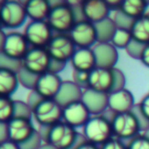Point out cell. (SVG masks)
I'll return each mask as SVG.
<instances>
[{
  "label": "cell",
  "mask_w": 149,
  "mask_h": 149,
  "mask_svg": "<svg viewBox=\"0 0 149 149\" xmlns=\"http://www.w3.org/2000/svg\"><path fill=\"white\" fill-rule=\"evenodd\" d=\"M107 3L110 9V10H115V11H118L120 10V7H121V3H122V1H107Z\"/></svg>",
  "instance_id": "46"
},
{
  "label": "cell",
  "mask_w": 149,
  "mask_h": 149,
  "mask_svg": "<svg viewBox=\"0 0 149 149\" xmlns=\"http://www.w3.org/2000/svg\"><path fill=\"white\" fill-rule=\"evenodd\" d=\"M113 137L125 141H129L140 134L141 126L132 112L115 113L112 120Z\"/></svg>",
  "instance_id": "3"
},
{
  "label": "cell",
  "mask_w": 149,
  "mask_h": 149,
  "mask_svg": "<svg viewBox=\"0 0 149 149\" xmlns=\"http://www.w3.org/2000/svg\"><path fill=\"white\" fill-rule=\"evenodd\" d=\"M146 45H145V44H142L134 39H132L131 42L129 43V45H127V47L126 48V52L131 58H133L134 59L141 60V54H142L143 50Z\"/></svg>",
  "instance_id": "32"
},
{
  "label": "cell",
  "mask_w": 149,
  "mask_h": 149,
  "mask_svg": "<svg viewBox=\"0 0 149 149\" xmlns=\"http://www.w3.org/2000/svg\"><path fill=\"white\" fill-rule=\"evenodd\" d=\"M70 62L76 71L91 72L97 66L93 48H77Z\"/></svg>",
  "instance_id": "20"
},
{
  "label": "cell",
  "mask_w": 149,
  "mask_h": 149,
  "mask_svg": "<svg viewBox=\"0 0 149 149\" xmlns=\"http://www.w3.org/2000/svg\"><path fill=\"white\" fill-rule=\"evenodd\" d=\"M43 144V140L38 130H36V132L30 139H28L25 142L20 144L19 146L21 149H39Z\"/></svg>",
  "instance_id": "36"
},
{
  "label": "cell",
  "mask_w": 149,
  "mask_h": 149,
  "mask_svg": "<svg viewBox=\"0 0 149 149\" xmlns=\"http://www.w3.org/2000/svg\"><path fill=\"white\" fill-rule=\"evenodd\" d=\"M17 76H18L19 84H21V86H23L24 87L30 89L31 91H33L35 89V86L38 81V75L33 74L23 67L17 72Z\"/></svg>",
  "instance_id": "29"
},
{
  "label": "cell",
  "mask_w": 149,
  "mask_h": 149,
  "mask_svg": "<svg viewBox=\"0 0 149 149\" xmlns=\"http://www.w3.org/2000/svg\"><path fill=\"white\" fill-rule=\"evenodd\" d=\"M116 25L118 28H122V29H127L130 31L131 25L134 22V19L127 17V15H125L120 10L115 12L114 15V18H113Z\"/></svg>",
  "instance_id": "35"
},
{
  "label": "cell",
  "mask_w": 149,
  "mask_h": 149,
  "mask_svg": "<svg viewBox=\"0 0 149 149\" xmlns=\"http://www.w3.org/2000/svg\"><path fill=\"white\" fill-rule=\"evenodd\" d=\"M93 50L98 67L110 69L115 67L119 59V53L117 48L112 43H97Z\"/></svg>",
  "instance_id": "18"
},
{
  "label": "cell",
  "mask_w": 149,
  "mask_h": 149,
  "mask_svg": "<svg viewBox=\"0 0 149 149\" xmlns=\"http://www.w3.org/2000/svg\"><path fill=\"white\" fill-rule=\"evenodd\" d=\"M0 149H21V148L18 144L9 140L0 144Z\"/></svg>",
  "instance_id": "45"
},
{
  "label": "cell",
  "mask_w": 149,
  "mask_h": 149,
  "mask_svg": "<svg viewBox=\"0 0 149 149\" xmlns=\"http://www.w3.org/2000/svg\"><path fill=\"white\" fill-rule=\"evenodd\" d=\"M2 27L15 29L22 26L27 18L24 3L17 1H3L0 7Z\"/></svg>",
  "instance_id": "6"
},
{
  "label": "cell",
  "mask_w": 149,
  "mask_h": 149,
  "mask_svg": "<svg viewBox=\"0 0 149 149\" xmlns=\"http://www.w3.org/2000/svg\"><path fill=\"white\" fill-rule=\"evenodd\" d=\"M78 136L79 132L76 128L61 120L50 127L47 143L56 149H71L75 144Z\"/></svg>",
  "instance_id": "5"
},
{
  "label": "cell",
  "mask_w": 149,
  "mask_h": 149,
  "mask_svg": "<svg viewBox=\"0 0 149 149\" xmlns=\"http://www.w3.org/2000/svg\"><path fill=\"white\" fill-rule=\"evenodd\" d=\"M27 17L31 21H46L52 6L47 0H29L24 3Z\"/></svg>",
  "instance_id": "21"
},
{
  "label": "cell",
  "mask_w": 149,
  "mask_h": 149,
  "mask_svg": "<svg viewBox=\"0 0 149 149\" xmlns=\"http://www.w3.org/2000/svg\"><path fill=\"white\" fill-rule=\"evenodd\" d=\"M65 65L66 63H64V62H60V61H58V60H55V59H52L51 60V64H50V67H49V71L48 72H53V73H59L60 72H62L65 67Z\"/></svg>",
  "instance_id": "40"
},
{
  "label": "cell",
  "mask_w": 149,
  "mask_h": 149,
  "mask_svg": "<svg viewBox=\"0 0 149 149\" xmlns=\"http://www.w3.org/2000/svg\"><path fill=\"white\" fill-rule=\"evenodd\" d=\"M33 116L32 109L31 107L21 100H15V116L14 117H20L25 119H31Z\"/></svg>",
  "instance_id": "33"
},
{
  "label": "cell",
  "mask_w": 149,
  "mask_h": 149,
  "mask_svg": "<svg viewBox=\"0 0 149 149\" xmlns=\"http://www.w3.org/2000/svg\"><path fill=\"white\" fill-rule=\"evenodd\" d=\"M100 149H128V148L123 141L113 137L103 144L100 147Z\"/></svg>",
  "instance_id": "38"
},
{
  "label": "cell",
  "mask_w": 149,
  "mask_h": 149,
  "mask_svg": "<svg viewBox=\"0 0 149 149\" xmlns=\"http://www.w3.org/2000/svg\"><path fill=\"white\" fill-rule=\"evenodd\" d=\"M81 100L88 108L92 115L103 114L108 109V94L92 89L83 91Z\"/></svg>",
  "instance_id": "19"
},
{
  "label": "cell",
  "mask_w": 149,
  "mask_h": 149,
  "mask_svg": "<svg viewBox=\"0 0 149 149\" xmlns=\"http://www.w3.org/2000/svg\"><path fill=\"white\" fill-rule=\"evenodd\" d=\"M139 105H140V107H141V110L142 113L149 120V93L147 94L141 100V101L139 103Z\"/></svg>",
  "instance_id": "42"
},
{
  "label": "cell",
  "mask_w": 149,
  "mask_h": 149,
  "mask_svg": "<svg viewBox=\"0 0 149 149\" xmlns=\"http://www.w3.org/2000/svg\"><path fill=\"white\" fill-rule=\"evenodd\" d=\"M81 10L86 20L97 24L109 17L110 9L106 0H85L81 3Z\"/></svg>",
  "instance_id": "16"
},
{
  "label": "cell",
  "mask_w": 149,
  "mask_h": 149,
  "mask_svg": "<svg viewBox=\"0 0 149 149\" xmlns=\"http://www.w3.org/2000/svg\"><path fill=\"white\" fill-rule=\"evenodd\" d=\"M94 24L98 35V43H110L118 28L113 18L109 17Z\"/></svg>",
  "instance_id": "26"
},
{
  "label": "cell",
  "mask_w": 149,
  "mask_h": 149,
  "mask_svg": "<svg viewBox=\"0 0 149 149\" xmlns=\"http://www.w3.org/2000/svg\"><path fill=\"white\" fill-rule=\"evenodd\" d=\"M52 58L45 48L31 47L23 58V67L28 72L41 75L49 71Z\"/></svg>",
  "instance_id": "10"
},
{
  "label": "cell",
  "mask_w": 149,
  "mask_h": 149,
  "mask_svg": "<svg viewBox=\"0 0 149 149\" xmlns=\"http://www.w3.org/2000/svg\"><path fill=\"white\" fill-rule=\"evenodd\" d=\"M43 100V98L38 94L34 90L31 92V93L29 94L28 98H27V104L31 107V108L33 110V108Z\"/></svg>",
  "instance_id": "41"
},
{
  "label": "cell",
  "mask_w": 149,
  "mask_h": 149,
  "mask_svg": "<svg viewBox=\"0 0 149 149\" xmlns=\"http://www.w3.org/2000/svg\"><path fill=\"white\" fill-rule=\"evenodd\" d=\"M9 140L20 145L30 139L36 132L30 119L14 117L7 122Z\"/></svg>",
  "instance_id": "14"
},
{
  "label": "cell",
  "mask_w": 149,
  "mask_h": 149,
  "mask_svg": "<svg viewBox=\"0 0 149 149\" xmlns=\"http://www.w3.org/2000/svg\"><path fill=\"white\" fill-rule=\"evenodd\" d=\"M136 117V119L138 120L139 121V124L141 126V132H145L147 131L149 128V120L145 117V115L142 113L141 110V107H140V105L139 104H136L134 108L132 109L131 111Z\"/></svg>",
  "instance_id": "37"
},
{
  "label": "cell",
  "mask_w": 149,
  "mask_h": 149,
  "mask_svg": "<svg viewBox=\"0 0 149 149\" xmlns=\"http://www.w3.org/2000/svg\"><path fill=\"white\" fill-rule=\"evenodd\" d=\"M83 135L86 141L102 146L113 138L111 121L104 115H92L83 127Z\"/></svg>",
  "instance_id": "2"
},
{
  "label": "cell",
  "mask_w": 149,
  "mask_h": 149,
  "mask_svg": "<svg viewBox=\"0 0 149 149\" xmlns=\"http://www.w3.org/2000/svg\"><path fill=\"white\" fill-rule=\"evenodd\" d=\"M0 68L8 69L17 73L23 68V61L9 58L4 54L0 53Z\"/></svg>",
  "instance_id": "30"
},
{
  "label": "cell",
  "mask_w": 149,
  "mask_h": 149,
  "mask_svg": "<svg viewBox=\"0 0 149 149\" xmlns=\"http://www.w3.org/2000/svg\"><path fill=\"white\" fill-rule=\"evenodd\" d=\"M113 72H114V76H115V85H114V88L113 92H116L119 91L120 89L126 88L125 85H126V78L124 73L118 68L114 67L113 68Z\"/></svg>",
  "instance_id": "39"
},
{
  "label": "cell",
  "mask_w": 149,
  "mask_h": 149,
  "mask_svg": "<svg viewBox=\"0 0 149 149\" xmlns=\"http://www.w3.org/2000/svg\"><path fill=\"white\" fill-rule=\"evenodd\" d=\"M141 61L142 62L143 65L149 67V44H148L145 46V48L143 50V52L141 57Z\"/></svg>",
  "instance_id": "44"
},
{
  "label": "cell",
  "mask_w": 149,
  "mask_h": 149,
  "mask_svg": "<svg viewBox=\"0 0 149 149\" xmlns=\"http://www.w3.org/2000/svg\"><path fill=\"white\" fill-rule=\"evenodd\" d=\"M9 141V133L7 123L0 122V143Z\"/></svg>",
  "instance_id": "43"
},
{
  "label": "cell",
  "mask_w": 149,
  "mask_h": 149,
  "mask_svg": "<svg viewBox=\"0 0 149 149\" xmlns=\"http://www.w3.org/2000/svg\"><path fill=\"white\" fill-rule=\"evenodd\" d=\"M149 6L147 0H123L120 10L127 17L136 19L145 14Z\"/></svg>",
  "instance_id": "25"
},
{
  "label": "cell",
  "mask_w": 149,
  "mask_h": 149,
  "mask_svg": "<svg viewBox=\"0 0 149 149\" xmlns=\"http://www.w3.org/2000/svg\"><path fill=\"white\" fill-rule=\"evenodd\" d=\"M76 149H100V148L95 144H93L91 142L88 141H85L84 143H82L80 146H79Z\"/></svg>",
  "instance_id": "47"
},
{
  "label": "cell",
  "mask_w": 149,
  "mask_h": 149,
  "mask_svg": "<svg viewBox=\"0 0 149 149\" xmlns=\"http://www.w3.org/2000/svg\"><path fill=\"white\" fill-rule=\"evenodd\" d=\"M19 84L17 73L4 68H0V94L1 97H10L17 89Z\"/></svg>",
  "instance_id": "23"
},
{
  "label": "cell",
  "mask_w": 149,
  "mask_h": 149,
  "mask_svg": "<svg viewBox=\"0 0 149 149\" xmlns=\"http://www.w3.org/2000/svg\"><path fill=\"white\" fill-rule=\"evenodd\" d=\"M115 85L113 68L96 66L89 74V88L99 93L109 94L113 93Z\"/></svg>",
  "instance_id": "12"
},
{
  "label": "cell",
  "mask_w": 149,
  "mask_h": 149,
  "mask_svg": "<svg viewBox=\"0 0 149 149\" xmlns=\"http://www.w3.org/2000/svg\"><path fill=\"white\" fill-rule=\"evenodd\" d=\"M77 48H93L98 43L96 26L90 21H78L69 32Z\"/></svg>",
  "instance_id": "9"
},
{
  "label": "cell",
  "mask_w": 149,
  "mask_h": 149,
  "mask_svg": "<svg viewBox=\"0 0 149 149\" xmlns=\"http://www.w3.org/2000/svg\"><path fill=\"white\" fill-rule=\"evenodd\" d=\"M83 90L79 87L72 80L63 81L62 86L56 96V101L63 107L70 103H72L82 99Z\"/></svg>",
  "instance_id": "22"
},
{
  "label": "cell",
  "mask_w": 149,
  "mask_h": 149,
  "mask_svg": "<svg viewBox=\"0 0 149 149\" xmlns=\"http://www.w3.org/2000/svg\"><path fill=\"white\" fill-rule=\"evenodd\" d=\"M52 59L67 63L77 47L69 34H56L45 48Z\"/></svg>",
  "instance_id": "7"
},
{
  "label": "cell",
  "mask_w": 149,
  "mask_h": 149,
  "mask_svg": "<svg viewBox=\"0 0 149 149\" xmlns=\"http://www.w3.org/2000/svg\"><path fill=\"white\" fill-rule=\"evenodd\" d=\"M51 6L52 10L46 19L47 23L57 34H69L77 23L73 8L67 1H58L56 2V4H51Z\"/></svg>",
  "instance_id": "1"
},
{
  "label": "cell",
  "mask_w": 149,
  "mask_h": 149,
  "mask_svg": "<svg viewBox=\"0 0 149 149\" xmlns=\"http://www.w3.org/2000/svg\"><path fill=\"white\" fill-rule=\"evenodd\" d=\"M39 149H56L54 147H52V145H50L49 143H44Z\"/></svg>",
  "instance_id": "48"
},
{
  "label": "cell",
  "mask_w": 149,
  "mask_h": 149,
  "mask_svg": "<svg viewBox=\"0 0 149 149\" xmlns=\"http://www.w3.org/2000/svg\"><path fill=\"white\" fill-rule=\"evenodd\" d=\"M30 44L28 43L24 33L18 31H11L6 33V38L2 45H0L1 53L5 56L23 60L28 51L30 50Z\"/></svg>",
  "instance_id": "11"
},
{
  "label": "cell",
  "mask_w": 149,
  "mask_h": 149,
  "mask_svg": "<svg viewBox=\"0 0 149 149\" xmlns=\"http://www.w3.org/2000/svg\"><path fill=\"white\" fill-rule=\"evenodd\" d=\"M135 105L133 93L127 88L108 94V109L114 113L131 112Z\"/></svg>",
  "instance_id": "17"
},
{
  "label": "cell",
  "mask_w": 149,
  "mask_h": 149,
  "mask_svg": "<svg viewBox=\"0 0 149 149\" xmlns=\"http://www.w3.org/2000/svg\"><path fill=\"white\" fill-rule=\"evenodd\" d=\"M31 47L46 48L52 38V29L47 21H30L24 31Z\"/></svg>",
  "instance_id": "8"
},
{
  "label": "cell",
  "mask_w": 149,
  "mask_h": 149,
  "mask_svg": "<svg viewBox=\"0 0 149 149\" xmlns=\"http://www.w3.org/2000/svg\"><path fill=\"white\" fill-rule=\"evenodd\" d=\"M128 149H149V139L145 134H139L127 143Z\"/></svg>",
  "instance_id": "34"
},
{
  "label": "cell",
  "mask_w": 149,
  "mask_h": 149,
  "mask_svg": "<svg viewBox=\"0 0 149 149\" xmlns=\"http://www.w3.org/2000/svg\"><path fill=\"white\" fill-rule=\"evenodd\" d=\"M143 134H145V135H146V136H147V137L149 139V128L147 130V131H145V132L143 133Z\"/></svg>",
  "instance_id": "49"
},
{
  "label": "cell",
  "mask_w": 149,
  "mask_h": 149,
  "mask_svg": "<svg viewBox=\"0 0 149 149\" xmlns=\"http://www.w3.org/2000/svg\"><path fill=\"white\" fill-rule=\"evenodd\" d=\"M132 39L133 38L129 30L117 28L110 43H112V45L117 49H126Z\"/></svg>",
  "instance_id": "28"
},
{
  "label": "cell",
  "mask_w": 149,
  "mask_h": 149,
  "mask_svg": "<svg viewBox=\"0 0 149 149\" xmlns=\"http://www.w3.org/2000/svg\"><path fill=\"white\" fill-rule=\"evenodd\" d=\"M62 84L63 80L58 74L46 72L38 76L34 91L43 99H55Z\"/></svg>",
  "instance_id": "15"
},
{
  "label": "cell",
  "mask_w": 149,
  "mask_h": 149,
  "mask_svg": "<svg viewBox=\"0 0 149 149\" xmlns=\"http://www.w3.org/2000/svg\"><path fill=\"white\" fill-rule=\"evenodd\" d=\"M130 32L133 39L145 45L149 44V12L134 20Z\"/></svg>",
  "instance_id": "24"
},
{
  "label": "cell",
  "mask_w": 149,
  "mask_h": 149,
  "mask_svg": "<svg viewBox=\"0 0 149 149\" xmlns=\"http://www.w3.org/2000/svg\"><path fill=\"white\" fill-rule=\"evenodd\" d=\"M15 116V100L10 97H0V122H9Z\"/></svg>",
  "instance_id": "27"
},
{
  "label": "cell",
  "mask_w": 149,
  "mask_h": 149,
  "mask_svg": "<svg viewBox=\"0 0 149 149\" xmlns=\"http://www.w3.org/2000/svg\"><path fill=\"white\" fill-rule=\"evenodd\" d=\"M91 116V113L81 100L63 107V121L74 128L83 127Z\"/></svg>",
  "instance_id": "13"
},
{
  "label": "cell",
  "mask_w": 149,
  "mask_h": 149,
  "mask_svg": "<svg viewBox=\"0 0 149 149\" xmlns=\"http://www.w3.org/2000/svg\"><path fill=\"white\" fill-rule=\"evenodd\" d=\"M39 126L52 127L63 120V107L55 99H43L32 110Z\"/></svg>",
  "instance_id": "4"
},
{
  "label": "cell",
  "mask_w": 149,
  "mask_h": 149,
  "mask_svg": "<svg viewBox=\"0 0 149 149\" xmlns=\"http://www.w3.org/2000/svg\"><path fill=\"white\" fill-rule=\"evenodd\" d=\"M89 74H90V72L73 70L72 81L79 87H80L83 91L89 89Z\"/></svg>",
  "instance_id": "31"
}]
</instances>
